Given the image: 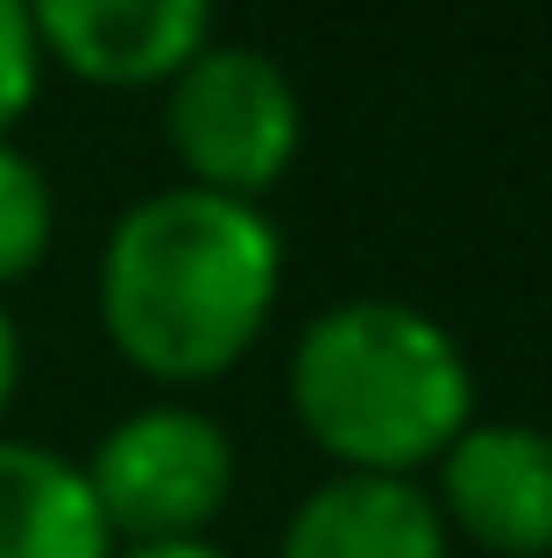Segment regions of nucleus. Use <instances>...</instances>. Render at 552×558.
Wrapping results in <instances>:
<instances>
[{"label":"nucleus","instance_id":"nucleus-2","mask_svg":"<svg viewBox=\"0 0 552 558\" xmlns=\"http://www.w3.org/2000/svg\"><path fill=\"white\" fill-rule=\"evenodd\" d=\"M290 417L333 474L418 481L475 424L468 347L404 298H340L290 347Z\"/></svg>","mask_w":552,"mask_h":558},{"label":"nucleus","instance_id":"nucleus-8","mask_svg":"<svg viewBox=\"0 0 552 558\" xmlns=\"http://www.w3.org/2000/svg\"><path fill=\"white\" fill-rule=\"evenodd\" d=\"M0 558H113L85 466L0 432Z\"/></svg>","mask_w":552,"mask_h":558},{"label":"nucleus","instance_id":"nucleus-10","mask_svg":"<svg viewBox=\"0 0 552 558\" xmlns=\"http://www.w3.org/2000/svg\"><path fill=\"white\" fill-rule=\"evenodd\" d=\"M43 71L50 64H43V43H36V28H28V8L22 0H0V142H8L14 121L36 107Z\"/></svg>","mask_w":552,"mask_h":558},{"label":"nucleus","instance_id":"nucleus-6","mask_svg":"<svg viewBox=\"0 0 552 558\" xmlns=\"http://www.w3.org/2000/svg\"><path fill=\"white\" fill-rule=\"evenodd\" d=\"M43 64L99 93L170 85L213 43V0H22Z\"/></svg>","mask_w":552,"mask_h":558},{"label":"nucleus","instance_id":"nucleus-5","mask_svg":"<svg viewBox=\"0 0 552 558\" xmlns=\"http://www.w3.org/2000/svg\"><path fill=\"white\" fill-rule=\"evenodd\" d=\"M432 509L446 537L489 558H552V432L475 417L432 460Z\"/></svg>","mask_w":552,"mask_h":558},{"label":"nucleus","instance_id":"nucleus-9","mask_svg":"<svg viewBox=\"0 0 552 558\" xmlns=\"http://www.w3.org/2000/svg\"><path fill=\"white\" fill-rule=\"evenodd\" d=\"M57 241V191L22 142H0V290L43 269Z\"/></svg>","mask_w":552,"mask_h":558},{"label":"nucleus","instance_id":"nucleus-1","mask_svg":"<svg viewBox=\"0 0 552 558\" xmlns=\"http://www.w3.org/2000/svg\"><path fill=\"white\" fill-rule=\"evenodd\" d=\"M284 298V233L263 205L164 184L113 219L99 247V326L113 354L164 389H199L249 361Z\"/></svg>","mask_w":552,"mask_h":558},{"label":"nucleus","instance_id":"nucleus-7","mask_svg":"<svg viewBox=\"0 0 552 558\" xmlns=\"http://www.w3.org/2000/svg\"><path fill=\"white\" fill-rule=\"evenodd\" d=\"M440 509L425 481L404 474H333L284 517L276 558H446Z\"/></svg>","mask_w":552,"mask_h":558},{"label":"nucleus","instance_id":"nucleus-12","mask_svg":"<svg viewBox=\"0 0 552 558\" xmlns=\"http://www.w3.org/2000/svg\"><path fill=\"white\" fill-rule=\"evenodd\" d=\"M113 558H235L213 537H170V545H113Z\"/></svg>","mask_w":552,"mask_h":558},{"label":"nucleus","instance_id":"nucleus-11","mask_svg":"<svg viewBox=\"0 0 552 558\" xmlns=\"http://www.w3.org/2000/svg\"><path fill=\"white\" fill-rule=\"evenodd\" d=\"M14 389H22V326H14V312L0 304V417H8Z\"/></svg>","mask_w":552,"mask_h":558},{"label":"nucleus","instance_id":"nucleus-3","mask_svg":"<svg viewBox=\"0 0 552 558\" xmlns=\"http://www.w3.org/2000/svg\"><path fill=\"white\" fill-rule=\"evenodd\" d=\"M164 142L184 184L263 205L304 149V99L255 43H206L164 85Z\"/></svg>","mask_w":552,"mask_h":558},{"label":"nucleus","instance_id":"nucleus-4","mask_svg":"<svg viewBox=\"0 0 552 558\" xmlns=\"http://www.w3.org/2000/svg\"><path fill=\"white\" fill-rule=\"evenodd\" d=\"M85 488L113 545L206 537L235 495V438L199 403H142L85 452Z\"/></svg>","mask_w":552,"mask_h":558}]
</instances>
